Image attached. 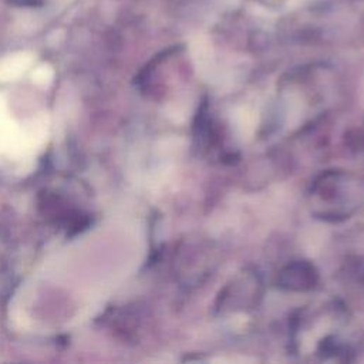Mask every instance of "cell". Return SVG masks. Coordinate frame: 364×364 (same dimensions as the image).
I'll return each mask as SVG.
<instances>
[]
</instances>
